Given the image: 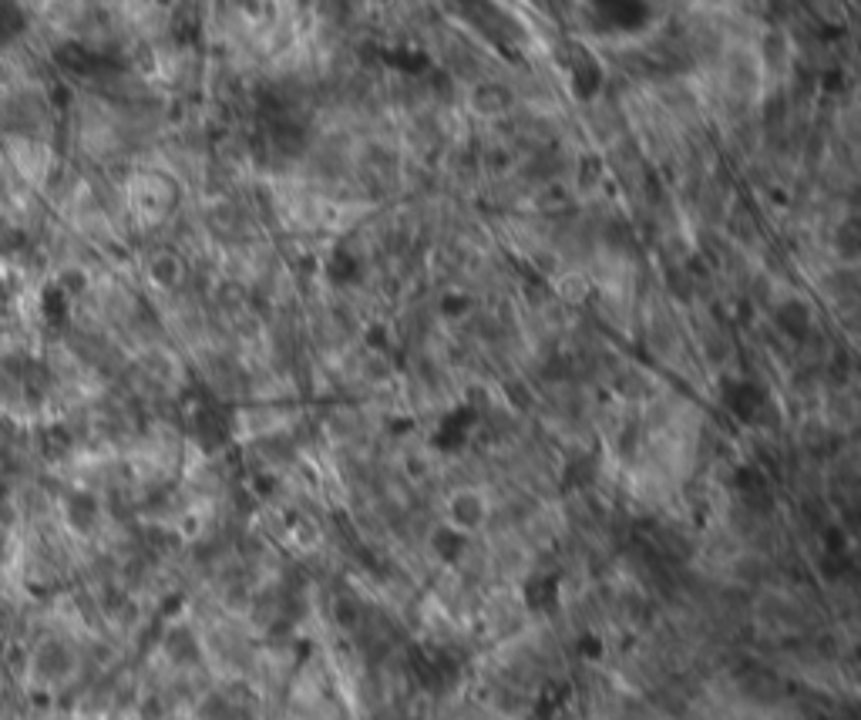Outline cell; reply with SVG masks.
<instances>
[{"label": "cell", "instance_id": "6da1fadb", "mask_svg": "<svg viewBox=\"0 0 861 720\" xmlns=\"http://www.w3.org/2000/svg\"><path fill=\"white\" fill-rule=\"evenodd\" d=\"M451 522H455V532H471L485 522V502L478 495H455L451 498Z\"/></svg>", "mask_w": 861, "mask_h": 720}, {"label": "cell", "instance_id": "7a4b0ae2", "mask_svg": "<svg viewBox=\"0 0 861 720\" xmlns=\"http://www.w3.org/2000/svg\"><path fill=\"white\" fill-rule=\"evenodd\" d=\"M761 391H757L754 384H737V387H730V394H727V404H730V411L737 414V418H744V421H754V414H757V408H761Z\"/></svg>", "mask_w": 861, "mask_h": 720}, {"label": "cell", "instance_id": "3957f363", "mask_svg": "<svg viewBox=\"0 0 861 720\" xmlns=\"http://www.w3.org/2000/svg\"><path fill=\"white\" fill-rule=\"evenodd\" d=\"M599 81H603V75H599V64L589 58V54H579V64L572 68V88H576L579 98H592L599 88Z\"/></svg>", "mask_w": 861, "mask_h": 720}, {"label": "cell", "instance_id": "277c9868", "mask_svg": "<svg viewBox=\"0 0 861 720\" xmlns=\"http://www.w3.org/2000/svg\"><path fill=\"white\" fill-rule=\"evenodd\" d=\"M777 323H781V330H784V334H791V337H801L804 330H808V323H811V310L804 307L801 300H788V303H784L781 310H777Z\"/></svg>", "mask_w": 861, "mask_h": 720}, {"label": "cell", "instance_id": "5b68a950", "mask_svg": "<svg viewBox=\"0 0 861 720\" xmlns=\"http://www.w3.org/2000/svg\"><path fill=\"white\" fill-rule=\"evenodd\" d=\"M95 515H98L95 498H88V495H74L71 502H68V519H71L74 529L88 532L91 525H95Z\"/></svg>", "mask_w": 861, "mask_h": 720}, {"label": "cell", "instance_id": "8992f818", "mask_svg": "<svg viewBox=\"0 0 861 720\" xmlns=\"http://www.w3.org/2000/svg\"><path fill=\"white\" fill-rule=\"evenodd\" d=\"M165 650H169V657L175 663H192L199 657V646H196V636L185 633V630H175L169 636V643H165Z\"/></svg>", "mask_w": 861, "mask_h": 720}, {"label": "cell", "instance_id": "52a82bcc", "mask_svg": "<svg viewBox=\"0 0 861 720\" xmlns=\"http://www.w3.org/2000/svg\"><path fill=\"white\" fill-rule=\"evenodd\" d=\"M24 27V17H21V7L14 4H0V44L11 41L17 31Z\"/></svg>", "mask_w": 861, "mask_h": 720}, {"label": "cell", "instance_id": "ba28073f", "mask_svg": "<svg viewBox=\"0 0 861 720\" xmlns=\"http://www.w3.org/2000/svg\"><path fill=\"white\" fill-rule=\"evenodd\" d=\"M152 276H155V283L172 286L175 280H179V263H175L172 256H159V260L152 263Z\"/></svg>", "mask_w": 861, "mask_h": 720}, {"label": "cell", "instance_id": "9c48e42d", "mask_svg": "<svg viewBox=\"0 0 861 720\" xmlns=\"http://www.w3.org/2000/svg\"><path fill=\"white\" fill-rule=\"evenodd\" d=\"M434 546H438V552H441L444 559L458 556V549H461V532H455V529L438 532V535H434Z\"/></svg>", "mask_w": 861, "mask_h": 720}, {"label": "cell", "instance_id": "30bf717a", "mask_svg": "<svg viewBox=\"0 0 861 720\" xmlns=\"http://www.w3.org/2000/svg\"><path fill=\"white\" fill-rule=\"evenodd\" d=\"M165 720H185V717H165Z\"/></svg>", "mask_w": 861, "mask_h": 720}]
</instances>
